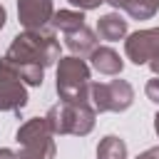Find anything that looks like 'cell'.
I'll list each match as a JSON object with an SVG mask.
<instances>
[{
  "mask_svg": "<svg viewBox=\"0 0 159 159\" xmlns=\"http://www.w3.org/2000/svg\"><path fill=\"white\" fill-rule=\"evenodd\" d=\"M2 57L20 72L27 87H40L45 80V70L60 60V40L47 27L25 30L12 37Z\"/></svg>",
  "mask_w": 159,
  "mask_h": 159,
  "instance_id": "1",
  "label": "cell"
},
{
  "mask_svg": "<svg viewBox=\"0 0 159 159\" xmlns=\"http://www.w3.org/2000/svg\"><path fill=\"white\" fill-rule=\"evenodd\" d=\"M50 129L55 137L60 134H75V137H87L94 129L97 122V109L89 102H57L47 109L45 114Z\"/></svg>",
  "mask_w": 159,
  "mask_h": 159,
  "instance_id": "2",
  "label": "cell"
},
{
  "mask_svg": "<svg viewBox=\"0 0 159 159\" xmlns=\"http://www.w3.org/2000/svg\"><path fill=\"white\" fill-rule=\"evenodd\" d=\"M89 65L82 57L67 55L57 60L55 89L62 102H89Z\"/></svg>",
  "mask_w": 159,
  "mask_h": 159,
  "instance_id": "3",
  "label": "cell"
},
{
  "mask_svg": "<svg viewBox=\"0 0 159 159\" xmlns=\"http://www.w3.org/2000/svg\"><path fill=\"white\" fill-rule=\"evenodd\" d=\"M52 129L47 124L45 117H32L25 124H20L15 142L20 144V149L15 152L17 159H55L57 147L52 139Z\"/></svg>",
  "mask_w": 159,
  "mask_h": 159,
  "instance_id": "4",
  "label": "cell"
},
{
  "mask_svg": "<svg viewBox=\"0 0 159 159\" xmlns=\"http://www.w3.org/2000/svg\"><path fill=\"white\" fill-rule=\"evenodd\" d=\"M89 104L102 112H127L134 104V87L127 80L112 82H92L89 84Z\"/></svg>",
  "mask_w": 159,
  "mask_h": 159,
  "instance_id": "5",
  "label": "cell"
},
{
  "mask_svg": "<svg viewBox=\"0 0 159 159\" xmlns=\"http://www.w3.org/2000/svg\"><path fill=\"white\" fill-rule=\"evenodd\" d=\"M27 99V84L22 82L20 72L5 57H0V112H20Z\"/></svg>",
  "mask_w": 159,
  "mask_h": 159,
  "instance_id": "6",
  "label": "cell"
},
{
  "mask_svg": "<svg viewBox=\"0 0 159 159\" xmlns=\"http://www.w3.org/2000/svg\"><path fill=\"white\" fill-rule=\"evenodd\" d=\"M124 55L137 67L139 65H149L159 55V27H144V30H137V32L127 35Z\"/></svg>",
  "mask_w": 159,
  "mask_h": 159,
  "instance_id": "7",
  "label": "cell"
},
{
  "mask_svg": "<svg viewBox=\"0 0 159 159\" xmlns=\"http://www.w3.org/2000/svg\"><path fill=\"white\" fill-rule=\"evenodd\" d=\"M52 15V0H17V20L25 30L47 27Z\"/></svg>",
  "mask_w": 159,
  "mask_h": 159,
  "instance_id": "8",
  "label": "cell"
},
{
  "mask_svg": "<svg viewBox=\"0 0 159 159\" xmlns=\"http://www.w3.org/2000/svg\"><path fill=\"white\" fill-rule=\"evenodd\" d=\"M89 62H92V67H94L99 75H112V77H117V75H122V70H124V60L119 57V52L112 50V47H107V45L94 47L92 55H89Z\"/></svg>",
  "mask_w": 159,
  "mask_h": 159,
  "instance_id": "9",
  "label": "cell"
},
{
  "mask_svg": "<svg viewBox=\"0 0 159 159\" xmlns=\"http://www.w3.org/2000/svg\"><path fill=\"white\" fill-rule=\"evenodd\" d=\"M65 45H67V50H70L72 55H77V57L92 55V50L97 47V32L89 30L87 25H82L80 30L65 35Z\"/></svg>",
  "mask_w": 159,
  "mask_h": 159,
  "instance_id": "10",
  "label": "cell"
},
{
  "mask_svg": "<svg viewBox=\"0 0 159 159\" xmlns=\"http://www.w3.org/2000/svg\"><path fill=\"white\" fill-rule=\"evenodd\" d=\"M97 35L107 42H117V40H124L127 37V20L117 12H107L97 20Z\"/></svg>",
  "mask_w": 159,
  "mask_h": 159,
  "instance_id": "11",
  "label": "cell"
},
{
  "mask_svg": "<svg viewBox=\"0 0 159 159\" xmlns=\"http://www.w3.org/2000/svg\"><path fill=\"white\" fill-rule=\"evenodd\" d=\"M84 25V12L82 10H57L50 20V27L52 30H60V32H75Z\"/></svg>",
  "mask_w": 159,
  "mask_h": 159,
  "instance_id": "12",
  "label": "cell"
},
{
  "mask_svg": "<svg viewBox=\"0 0 159 159\" xmlns=\"http://www.w3.org/2000/svg\"><path fill=\"white\" fill-rule=\"evenodd\" d=\"M97 159H127V144L117 134H107L97 144Z\"/></svg>",
  "mask_w": 159,
  "mask_h": 159,
  "instance_id": "13",
  "label": "cell"
},
{
  "mask_svg": "<svg viewBox=\"0 0 159 159\" xmlns=\"http://www.w3.org/2000/svg\"><path fill=\"white\" fill-rule=\"evenodd\" d=\"M124 12L132 20H152L159 12V0H127Z\"/></svg>",
  "mask_w": 159,
  "mask_h": 159,
  "instance_id": "14",
  "label": "cell"
},
{
  "mask_svg": "<svg viewBox=\"0 0 159 159\" xmlns=\"http://www.w3.org/2000/svg\"><path fill=\"white\" fill-rule=\"evenodd\" d=\"M144 92H147V97L154 102V104H159V75H154L149 82H147V87H144Z\"/></svg>",
  "mask_w": 159,
  "mask_h": 159,
  "instance_id": "15",
  "label": "cell"
},
{
  "mask_svg": "<svg viewBox=\"0 0 159 159\" xmlns=\"http://www.w3.org/2000/svg\"><path fill=\"white\" fill-rule=\"evenodd\" d=\"M67 2H72L75 7H80V10L84 12V10H97L104 0H67Z\"/></svg>",
  "mask_w": 159,
  "mask_h": 159,
  "instance_id": "16",
  "label": "cell"
},
{
  "mask_svg": "<svg viewBox=\"0 0 159 159\" xmlns=\"http://www.w3.org/2000/svg\"><path fill=\"white\" fill-rule=\"evenodd\" d=\"M134 159H159V147H152V149L142 152V154H139V157H134Z\"/></svg>",
  "mask_w": 159,
  "mask_h": 159,
  "instance_id": "17",
  "label": "cell"
},
{
  "mask_svg": "<svg viewBox=\"0 0 159 159\" xmlns=\"http://www.w3.org/2000/svg\"><path fill=\"white\" fill-rule=\"evenodd\" d=\"M0 159H17V157H15V152H12V149L0 147Z\"/></svg>",
  "mask_w": 159,
  "mask_h": 159,
  "instance_id": "18",
  "label": "cell"
},
{
  "mask_svg": "<svg viewBox=\"0 0 159 159\" xmlns=\"http://www.w3.org/2000/svg\"><path fill=\"white\" fill-rule=\"evenodd\" d=\"M104 2H109L114 10H124V2H127V0H104Z\"/></svg>",
  "mask_w": 159,
  "mask_h": 159,
  "instance_id": "19",
  "label": "cell"
},
{
  "mask_svg": "<svg viewBox=\"0 0 159 159\" xmlns=\"http://www.w3.org/2000/svg\"><path fill=\"white\" fill-rule=\"evenodd\" d=\"M149 67H152V72H154V75H159V55H157V57L149 62Z\"/></svg>",
  "mask_w": 159,
  "mask_h": 159,
  "instance_id": "20",
  "label": "cell"
},
{
  "mask_svg": "<svg viewBox=\"0 0 159 159\" xmlns=\"http://www.w3.org/2000/svg\"><path fill=\"white\" fill-rule=\"evenodd\" d=\"M5 20H7V12H5V7L0 5V30L5 27Z\"/></svg>",
  "mask_w": 159,
  "mask_h": 159,
  "instance_id": "21",
  "label": "cell"
},
{
  "mask_svg": "<svg viewBox=\"0 0 159 159\" xmlns=\"http://www.w3.org/2000/svg\"><path fill=\"white\" fill-rule=\"evenodd\" d=\"M154 132H157V137H159V112L154 114Z\"/></svg>",
  "mask_w": 159,
  "mask_h": 159,
  "instance_id": "22",
  "label": "cell"
}]
</instances>
